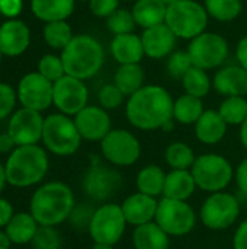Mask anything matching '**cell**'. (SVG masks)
Listing matches in <instances>:
<instances>
[{
  "mask_svg": "<svg viewBox=\"0 0 247 249\" xmlns=\"http://www.w3.org/2000/svg\"><path fill=\"white\" fill-rule=\"evenodd\" d=\"M122 184L121 174L114 166L109 163L105 165L99 159H92L82 179V188L93 203H109V200L121 191Z\"/></svg>",
  "mask_w": 247,
  "mask_h": 249,
  "instance_id": "obj_9",
  "label": "cell"
},
{
  "mask_svg": "<svg viewBox=\"0 0 247 249\" xmlns=\"http://www.w3.org/2000/svg\"><path fill=\"white\" fill-rule=\"evenodd\" d=\"M195 160L194 149L185 142H172L165 150V162L170 169L191 171Z\"/></svg>",
  "mask_w": 247,
  "mask_h": 249,
  "instance_id": "obj_33",
  "label": "cell"
},
{
  "mask_svg": "<svg viewBox=\"0 0 247 249\" xmlns=\"http://www.w3.org/2000/svg\"><path fill=\"white\" fill-rule=\"evenodd\" d=\"M154 222L170 238H181L189 235L195 229L198 216L188 201L162 197L159 200Z\"/></svg>",
  "mask_w": 247,
  "mask_h": 249,
  "instance_id": "obj_12",
  "label": "cell"
},
{
  "mask_svg": "<svg viewBox=\"0 0 247 249\" xmlns=\"http://www.w3.org/2000/svg\"><path fill=\"white\" fill-rule=\"evenodd\" d=\"M132 247L134 249H169L170 236L156 222H150L134 228Z\"/></svg>",
  "mask_w": 247,
  "mask_h": 249,
  "instance_id": "obj_25",
  "label": "cell"
},
{
  "mask_svg": "<svg viewBox=\"0 0 247 249\" xmlns=\"http://www.w3.org/2000/svg\"><path fill=\"white\" fill-rule=\"evenodd\" d=\"M31 44V31L19 19H7L0 25V51L3 55L16 57L28 50Z\"/></svg>",
  "mask_w": 247,
  "mask_h": 249,
  "instance_id": "obj_20",
  "label": "cell"
},
{
  "mask_svg": "<svg viewBox=\"0 0 247 249\" xmlns=\"http://www.w3.org/2000/svg\"><path fill=\"white\" fill-rule=\"evenodd\" d=\"M13 214L15 212H13L12 204L6 198L0 197V228H6L10 219L13 217Z\"/></svg>",
  "mask_w": 247,
  "mask_h": 249,
  "instance_id": "obj_48",
  "label": "cell"
},
{
  "mask_svg": "<svg viewBox=\"0 0 247 249\" xmlns=\"http://www.w3.org/2000/svg\"><path fill=\"white\" fill-rule=\"evenodd\" d=\"M204 6L208 16L218 22H231L243 10L242 0H204Z\"/></svg>",
  "mask_w": 247,
  "mask_h": 249,
  "instance_id": "obj_34",
  "label": "cell"
},
{
  "mask_svg": "<svg viewBox=\"0 0 247 249\" xmlns=\"http://www.w3.org/2000/svg\"><path fill=\"white\" fill-rule=\"evenodd\" d=\"M112 58L121 64H140L146 57L141 35L138 34H122L115 35L109 44Z\"/></svg>",
  "mask_w": 247,
  "mask_h": 249,
  "instance_id": "obj_22",
  "label": "cell"
},
{
  "mask_svg": "<svg viewBox=\"0 0 247 249\" xmlns=\"http://www.w3.org/2000/svg\"><path fill=\"white\" fill-rule=\"evenodd\" d=\"M141 41L146 57L162 60L169 57L175 51L178 38L166 23H160L157 26L143 29Z\"/></svg>",
  "mask_w": 247,
  "mask_h": 249,
  "instance_id": "obj_19",
  "label": "cell"
},
{
  "mask_svg": "<svg viewBox=\"0 0 247 249\" xmlns=\"http://www.w3.org/2000/svg\"><path fill=\"white\" fill-rule=\"evenodd\" d=\"M181 83H182L185 93L201 98V99L205 98L213 89V79L210 77L208 71L197 66H192L185 73V76L181 79Z\"/></svg>",
  "mask_w": 247,
  "mask_h": 249,
  "instance_id": "obj_32",
  "label": "cell"
},
{
  "mask_svg": "<svg viewBox=\"0 0 247 249\" xmlns=\"http://www.w3.org/2000/svg\"><path fill=\"white\" fill-rule=\"evenodd\" d=\"M125 98L127 96L115 86V83H108V85L102 86V89L98 93L99 107H102L106 111L118 109L124 104Z\"/></svg>",
  "mask_w": 247,
  "mask_h": 249,
  "instance_id": "obj_41",
  "label": "cell"
},
{
  "mask_svg": "<svg viewBox=\"0 0 247 249\" xmlns=\"http://www.w3.org/2000/svg\"><path fill=\"white\" fill-rule=\"evenodd\" d=\"M106 28L109 29L111 34H114V36L122 34H132L137 28V23L131 9L119 7L118 10H115L106 19Z\"/></svg>",
  "mask_w": 247,
  "mask_h": 249,
  "instance_id": "obj_37",
  "label": "cell"
},
{
  "mask_svg": "<svg viewBox=\"0 0 247 249\" xmlns=\"http://www.w3.org/2000/svg\"><path fill=\"white\" fill-rule=\"evenodd\" d=\"M240 212L242 206L234 194L227 191L213 193L199 209V220L207 229L221 232L230 229L237 222Z\"/></svg>",
  "mask_w": 247,
  "mask_h": 249,
  "instance_id": "obj_8",
  "label": "cell"
},
{
  "mask_svg": "<svg viewBox=\"0 0 247 249\" xmlns=\"http://www.w3.org/2000/svg\"><path fill=\"white\" fill-rule=\"evenodd\" d=\"M22 10V0H0V13L9 19H16Z\"/></svg>",
  "mask_w": 247,
  "mask_h": 249,
  "instance_id": "obj_46",
  "label": "cell"
},
{
  "mask_svg": "<svg viewBox=\"0 0 247 249\" xmlns=\"http://www.w3.org/2000/svg\"><path fill=\"white\" fill-rule=\"evenodd\" d=\"M191 172L197 187L208 194L226 191L234 179V168L231 162L218 153H204L197 156Z\"/></svg>",
  "mask_w": 247,
  "mask_h": 249,
  "instance_id": "obj_6",
  "label": "cell"
},
{
  "mask_svg": "<svg viewBox=\"0 0 247 249\" xmlns=\"http://www.w3.org/2000/svg\"><path fill=\"white\" fill-rule=\"evenodd\" d=\"M208 13L202 3L197 0H178L167 6L165 23L176 38L191 41L207 31Z\"/></svg>",
  "mask_w": 247,
  "mask_h": 249,
  "instance_id": "obj_5",
  "label": "cell"
},
{
  "mask_svg": "<svg viewBox=\"0 0 247 249\" xmlns=\"http://www.w3.org/2000/svg\"><path fill=\"white\" fill-rule=\"evenodd\" d=\"M159 200L141 193H134L128 196L122 203L121 209L125 216V220L130 226H141L150 222H154L157 213Z\"/></svg>",
  "mask_w": 247,
  "mask_h": 249,
  "instance_id": "obj_21",
  "label": "cell"
},
{
  "mask_svg": "<svg viewBox=\"0 0 247 249\" xmlns=\"http://www.w3.org/2000/svg\"><path fill=\"white\" fill-rule=\"evenodd\" d=\"M31 244L33 249H60L61 235L54 226H39Z\"/></svg>",
  "mask_w": 247,
  "mask_h": 249,
  "instance_id": "obj_40",
  "label": "cell"
},
{
  "mask_svg": "<svg viewBox=\"0 0 247 249\" xmlns=\"http://www.w3.org/2000/svg\"><path fill=\"white\" fill-rule=\"evenodd\" d=\"M197 188L198 187L191 171L170 169V172L166 174L162 197L179 200V201H188L194 196Z\"/></svg>",
  "mask_w": 247,
  "mask_h": 249,
  "instance_id": "obj_24",
  "label": "cell"
},
{
  "mask_svg": "<svg viewBox=\"0 0 247 249\" xmlns=\"http://www.w3.org/2000/svg\"><path fill=\"white\" fill-rule=\"evenodd\" d=\"M124 1H132V3H134V1H137V0H124Z\"/></svg>",
  "mask_w": 247,
  "mask_h": 249,
  "instance_id": "obj_58",
  "label": "cell"
},
{
  "mask_svg": "<svg viewBox=\"0 0 247 249\" xmlns=\"http://www.w3.org/2000/svg\"><path fill=\"white\" fill-rule=\"evenodd\" d=\"M76 1H87V3H89L90 0H76Z\"/></svg>",
  "mask_w": 247,
  "mask_h": 249,
  "instance_id": "obj_56",
  "label": "cell"
},
{
  "mask_svg": "<svg viewBox=\"0 0 247 249\" xmlns=\"http://www.w3.org/2000/svg\"><path fill=\"white\" fill-rule=\"evenodd\" d=\"M234 181H236L237 190L242 194L247 196V156L234 169Z\"/></svg>",
  "mask_w": 247,
  "mask_h": 249,
  "instance_id": "obj_45",
  "label": "cell"
},
{
  "mask_svg": "<svg viewBox=\"0 0 247 249\" xmlns=\"http://www.w3.org/2000/svg\"><path fill=\"white\" fill-rule=\"evenodd\" d=\"M52 92L54 83L45 79L41 73L32 71L20 79L17 99L23 108L42 112L52 105Z\"/></svg>",
  "mask_w": 247,
  "mask_h": 249,
  "instance_id": "obj_15",
  "label": "cell"
},
{
  "mask_svg": "<svg viewBox=\"0 0 247 249\" xmlns=\"http://www.w3.org/2000/svg\"><path fill=\"white\" fill-rule=\"evenodd\" d=\"M49 168L47 152L38 144L17 146L4 163L7 184L17 188L39 184Z\"/></svg>",
  "mask_w": 247,
  "mask_h": 249,
  "instance_id": "obj_4",
  "label": "cell"
},
{
  "mask_svg": "<svg viewBox=\"0 0 247 249\" xmlns=\"http://www.w3.org/2000/svg\"><path fill=\"white\" fill-rule=\"evenodd\" d=\"M218 114L227 123V125H242L247 117L246 96H229L224 98L218 107Z\"/></svg>",
  "mask_w": 247,
  "mask_h": 249,
  "instance_id": "obj_35",
  "label": "cell"
},
{
  "mask_svg": "<svg viewBox=\"0 0 247 249\" xmlns=\"http://www.w3.org/2000/svg\"><path fill=\"white\" fill-rule=\"evenodd\" d=\"M166 174L167 172H165V169L159 165H146L138 171L135 177L137 191L154 198L163 196Z\"/></svg>",
  "mask_w": 247,
  "mask_h": 249,
  "instance_id": "obj_29",
  "label": "cell"
},
{
  "mask_svg": "<svg viewBox=\"0 0 247 249\" xmlns=\"http://www.w3.org/2000/svg\"><path fill=\"white\" fill-rule=\"evenodd\" d=\"M92 249H114V247L108 245V244H96V242H93Z\"/></svg>",
  "mask_w": 247,
  "mask_h": 249,
  "instance_id": "obj_54",
  "label": "cell"
},
{
  "mask_svg": "<svg viewBox=\"0 0 247 249\" xmlns=\"http://www.w3.org/2000/svg\"><path fill=\"white\" fill-rule=\"evenodd\" d=\"M39 225L31 213H15L4 232L9 239L15 245H26L31 244Z\"/></svg>",
  "mask_w": 247,
  "mask_h": 249,
  "instance_id": "obj_28",
  "label": "cell"
},
{
  "mask_svg": "<svg viewBox=\"0 0 247 249\" xmlns=\"http://www.w3.org/2000/svg\"><path fill=\"white\" fill-rule=\"evenodd\" d=\"M38 73H41L45 79H48L52 83L57 82L58 79H61L63 76H66L61 55L45 54L38 63Z\"/></svg>",
  "mask_w": 247,
  "mask_h": 249,
  "instance_id": "obj_38",
  "label": "cell"
},
{
  "mask_svg": "<svg viewBox=\"0 0 247 249\" xmlns=\"http://www.w3.org/2000/svg\"><path fill=\"white\" fill-rule=\"evenodd\" d=\"M173 102L169 90L160 85H144L127 98L125 117L141 131L170 130L173 125Z\"/></svg>",
  "mask_w": 247,
  "mask_h": 249,
  "instance_id": "obj_1",
  "label": "cell"
},
{
  "mask_svg": "<svg viewBox=\"0 0 247 249\" xmlns=\"http://www.w3.org/2000/svg\"><path fill=\"white\" fill-rule=\"evenodd\" d=\"M74 124L86 142H102L112 130V120L106 109L99 105H87L74 115Z\"/></svg>",
  "mask_w": 247,
  "mask_h": 249,
  "instance_id": "obj_17",
  "label": "cell"
},
{
  "mask_svg": "<svg viewBox=\"0 0 247 249\" xmlns=\"http://www.w3.org/2000/svg\"><path fill=\"white\" fill-rule=\"evenodd\" d=\"M227 128V123L223 120L217 109H205L194 125L197 140L205 146L218 144L226 137Z\"/></svg>",
  "mask_w": 247,
  "mask_h": 249,
  "instance_id": "obj_23",
  "label": "cell"
},
{
  "mask_svg": "<svg viewBox=\"0 0 247 249\" xmlns=\"http://www.w3.org/2000/svg\"><path fill=\"white\" fill-rule=\"evenodd\" d=\"M128 223L122 213L121 204L102 203L95 209L89 225V235L96 244H108L115 247L121 242Z\"/></svg>",
  "mask_w": 247,
  "mask_h": 249,
  "instance_id": "obj_11",
  "label": "cell"
},
{
  "mask_svg": "<svg viewBox=\"0 0 247 249\" xmlns=\"http://www.w3.org/2000/svg\"><path fill=\"white\" fill-rule=\"evenodd\" d=\"M44 120L45 118H42L41 112L22 107L10 117L7 133L13 137L17 146L38 144L42 140Z\"/></svg>",
  "mask_w": 247,
  "mask_h": 249,
  "instance_id": "obj_16",
  "label": "cell"
},
{
  "mask_svg": "<svg viewBox=\"0 0 247 249\" xmlns=\"http://www.w3.org/2000/svg\"><path fill=\"white\" fill-rule=\"evenodd\" d=\"M236 58H237V63L247 70V35H245L237 42V47H236Z\"/></svg>",
  "mask_w": 247,
  "mask_h": 249,
  "instance_id": "obj_50",
  "label": "cell"
},
{
  "mask_svg": "<svg viewBox=\"0 0 247 249\" xmlns=\"http://www.w3.org/2000/svg\"><path fill=\"white\" fill-rule=\"evenodd\" d=\"M89 102V89L84 80L76 79L73 76H63L54 82L52 104L64 115H76Z\"/></svg>",
  "mask_w": 247,
  "mask_h": 249,
  "instance_id": "obj_14",
  "label": "cell"
},
{
  "mask_svg": "<svg viewBox=\"0 0 247 249\" xmlns=\"http://www.w3.org/2000/svg\"><path fill=\"white\" fill-rule=\"evenodd\" d=\"M162 3H165L166 6H170V4H173V3H176L178 0H160Z\"/></svg>",
  "mask_w": 247,
  "mask_h": 249,
  "instance_id": "obj_55",
  "label": "cell"
},
{
  "mask_svg": "<svg viewBox=\"0 0 247 249\" xmlns=\"http://www.w3.org/2000/svg\"><path fill=\"white\" fill-rule=\"evenodd\" d=\"M246 3H247V0H246Z\"/></svg>",
  "mask_w": 247,
  "mask_h": 249,
  "instance_id": "obj_59",
  "label": "cell"
},
{
  "mask_svg": "<svg viewBox=\"0 0 247 249\" xmlns=\"http://www.w3.org/2000/svg\"><path fill=\"white\" fill-rule=\"evenodd\" d=\"M73 29L66 20L48 22L44 26V39L54 50H64L73 39Z\"/></svg>",
  "mask_w": 247,
  "mask_h": 249,
  "instance_id": "obj_36",
  "label": "cell"
},
{
  "mask_svg": "<svg viewBox=\"0 0 247 249\" xmlns=\"http://www.w3.org/2000/svg\"><path fill=\"white\" fill-rule=\"evenodd\" d=\"M82 140L74 120L68 115L58 112L51 114L44 120L42 143L52 155L71 156L79 150Z\"/></svg>",
  "mask_w": 247,
  "mask_h": 249,
  "instance_id": "obj_7",
  "label": "cell"
},
{
  "mask_svg": "<svg viewBox=\"0 0 247 249\" xmlns=\"http://www.w3.org/2000/svg\"><path fill=\"white\" fill-rule=\"evenodd\" d=\"M204 111L205 108L201 98L183 93L173 102V121L182 125H195Z\"/></svg>",
  "mask_w": 247,
  "mask_h": 249,
  "instance_id": "obj_30",
  "label": "cell"
},
{
  "mask_svg": "<svg viewBox=\"0 0 247 249\" xmlns=\"http://www.w3.org/2000/svg\"><path fill=\"white\" fill-rule=\"evenodd\" d=\"M17 99V92L7 85V83H0V120H4L7 115L12 114Z\"/></svg>",
  "mask_w": 247,
  "mask_h": 249,
  "instance_id": "obj_42",
  "label": "cell"
},
{
  "mask_svg": "<svg viewBox=\"0 0 247 249\" xmlns=\"http://www.w3.org/2000/svg\"><path fill=\"white\" fill-rule=\"evenodd\" d=\"M61 60L66 74L87 80L100 71L105 63V50L95 36L79 34L61 51Z\"/></svg>",
  "mask_w": 247,
  "mask_h": 249,
  "instance_id": "obj_3",
  "label": "cell"
},
{
  "mask_svg": "<svg viewBox=\"0 0 247 249\" xmlns=\"http://www.w3.org/2000/svg\"><path fill=\"white\" fill-rule=\"evenodd\" d=\"M7 184V179H6V169H4V165L0 163V193L4 190V185Z\"/></svg>",
  "mask_w": 247,
  "mask_h": 249,
  "instance_id": "obj_53",
  "label": "cell"
},
{
  "mask_svg": "<svg viewBox=\"0 0 247 249\" xmlns=\"http://www.w3.org/2000/svg\"><path fill=\"white\" fill-rule=\"evenodd\" d=\"M186 51L194 66L208 71L224 66L230 54V47L223 35L205 31L189 41Z\"/></svg>",
  "mask_w": 247,
  "mask_h": 249,
  "instance_id": "obj_13",
  "label": "cell"
},
{
  "mask_svg": "<svg viewBox=\"0 0 247 249\" xmlns=\"http://www.w3.org/2000/svg\"><path fill=\"white\" fill-rule=\"evenodd\" d=\"M239 139H240V143L242 146L247 150V117L246 120L243 121V124L240 125V131H239Z\"/></svg>",
  "mask_w": 247,
  "mask_h": 249,
  "instance_id": "obj_51",
  "label": "cell"
},
{
  "mask_svg": "<svg viewBox=\"0 0 247 249\" xmlns=\"http://www.w3.org/2000/svg\"><path fill=\"white\" fill-rule=\"evenodd\" d=\"M95 209L93 206L90 204H84V206H77L73 209V213L70 216V222H73L76 225V228H80V229H89V225H90V220H92V216L95 213Z\"/></svg>",
  "mask_w": 247,
  "mask_h": 249,
  "instance_id": "obj_44",
  "label": "cell"
},
{
  "mask_svg": "<svg viewBox=\"0 0 247 249\" xmlns=\"http://www.w3.org/2000/svg\"><path fill=\"white\" fill-rule=\"evenodd\" d=\"M76 0H31L32 13L44 22L67 20L74 12Z\"/></svg>",
  "mask_w": 247,
  "mask_h": 249,
  "instance_id": "obj_27",
  "label": "cell"
},
{
  "mask_svg": "<svg viewBox=\"0 0 247 249\" xmlns=\"http://www.w3.org/2000/svg\"><path fill=\"white\" fill-rule=\"evenodd\" d=\"M119 1L121 0H90L89 7L96 18L108 19L115 10L119 9Z\"/></svg>",
  "mask_w": 247,
  "mask_h": 249,
  "instance_id": "obj_43",
  "label": "cell"
},
{
  "mask_svg": "<svg viewBox=\"0 0 247 249\" xmlns=\"http://www.w3.org/2000/svg\"><path fill=\"white\" fill-rule=\"evenodd\" d=\"M233 249H247V219H245L234 232Z\"/></svg>",
  "mask_w": 247,
  "mask_h": 249,
  "instance_id": "obj_47",
  "label": "cell"
},
{
  "mask_svg": "<svg viewBox=\"0 0 247 249\" xmlns=\"http://www.w3.org/2000/svg\"><path fill=\"white\" fill-rule=\"evenodd\" d=\"M10 244H12V242H10L7 233L3 232V231H0V249H9Z\"/></svg>",
  "mask_w": 247,
  "mask_h": 249,
  "instance_id": "obj_52",
  "label": "cell"
},
{
  "mask_svg": "<svg viewBox=\"0 0 247 249\" xmlns=\"http://www.w3.org/2000/svg\"><path fill=\"white\" fill-rule=\"evenodd\" d=\"M16 147H17V144L15 143L13 137L7 131L0 134V153L1 155H7V153L10 155Z\"/></svg>",
  "mask_w": 247,
  "mask_h": 249,
  "instance_id": "obj_49",
  "label": "cell"
},
{
  "mask_svg": "<svg viewBox=\"0 0 247 249\" xmlns=\"http://www.w3.org/2000/svg\"><path fill=\"white\" fill-rule=\"evenodd\" d=\"M1 57H3V53L0 51V63H1Z\"/></svg>",
  "mask_w": 247,
  "mask_h": 249,
  "instance_id": "obj_57",
  "label": "cell"
},
{
  "mask_svg": "<svg viewBox=\"0 0 247 249\" xmlns=\"http://www.w3.org/2000/svg\"><path fill=\"white\" fill-rule=\"evenodd\" d=\"M213 89L224 96H246L247 70L239 63L220 67L213 76Z\"/></svg>",
  "mask_w": 247,
  "mask_h": 249,
  "instance_id": "obj_18",
  "label": "cell"
},
{
  "mask_svg": "<svg viewBox=\"0 0 247 249\" xmlns=\"http://www.w3.org/2000/svg\"><path fill=\"white\" fill-rule=\"evenodd\" d=\"M137 26L147 29L165 23L167 6L160 0H137L131 7Z\"/></svg>",
  "mask_w": 247,
  "mask_h": 249,
  "instance_id": "obj_26",
  "label": "cell"
},
{
  "mask_svg": "<svg viewBox=\"0 0 247 249\" xmlns=\"http://www.w3.org/2000/svg\"><path fill=\"white\" fill-rule=\"evenodd\" d=\"M76 207L71 188L60 181H51L41 185L32 196L29 213L39 226H58L70 219Z\"/></svg>",
  "mask_w": 247,
  "mask_h": 249,
  "instance_id": "obj_2",
  "label": "cell"
},
{
  "mask_svg": "<svg viewBox=\"0 0 247 249\" xmlns=\"http://www.w3.org/2000/svg\"><path fill=\"white\" fill-rule=\"evenodd\" d=\"M99 146L103 160L114 168L132 166L141 156L138 137L125 128H112Z\"/></svg>",
  "mask_w": 247,
  "mask_h": 249,
  "instance_id": "obj_10",
  "label": "cell"
},
{
  "mask_svg": "<svg viewBox=\"0 0 247 249\" xmlns=\"http://www.w3.org/2000/svg\"><path fill=\"white\" fill-rule=\"evenodd\" d=\"M144 80H146V73L141 64H121L114 74L115 86L127 98H130L137 90H140L144 86Z\"/></svg>",
  "mask_w": 247,
  "mask_h": 249,
  "instance_id": "obj_31",
  "label": "cell"
},
{
  "mask_svg": "<svg viewBox=\"0 0 247 249\" xmlns=\"http://www.w3.org/2000/svg\"><path fill=\"white\" fill-rule=\"evenodd\" d=\"M192 66L194 64L188 51H182V50L173 51L167 57V61H166V69H167L169 76L178 80H181Z\"/></svg>",
  "mask_w": 247,
  "mask_h": 249,
  "instance_id": "obj_39",
  "label": "cell"
}]
</instances>
